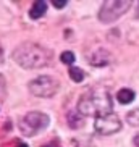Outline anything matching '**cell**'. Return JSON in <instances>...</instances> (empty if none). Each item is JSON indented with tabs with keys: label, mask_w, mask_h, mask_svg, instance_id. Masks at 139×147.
I'll list each match as a JSON object with an SVG mask.
<instances>
[{
	"label": "cell",
	"mask_w": 139,
	"mask_h": 147,
	"mask_svg": "<svg viewBox=\"0 0 139 147\" xmlns=\"http://www.w3.org/2000/svg\"><path fill=\"white\" fill-rule=\"evenodd\" d=\"M11 58L15 63H18V66H21L24 69H37L50 65L52 55L47 49H44L39 44L23 42L18 47H15Z\"/></svg>",
	"instance_id": "1"
},
{
	"label": "cell",
	"mask_w": 139,
	"mask_h": 147,
	"mask_svg": "<svg viewBox=\"0 0 139 147\" xmlns=\"http://www.w3.org/2000/svg\"><path fill=\"white\" fill-rule=\"evenodd\" d=\"M133 142H134V146H136V147H139V133L136 134L134 138H133Z\"/></svg>",
	"instance_id": "16"
},
{
	"label": "cell",
	"mask_w": 139,
	"mask_h": 147,
	"mask_svg": "<svg viewBox=\"0 0 139 147\" xmlns=\"http://www.w3.org/2000/svg\"><path fill=\"white\" fill-rule=\"evenodd\" d=\"M18 147H28V144H24V142H20V141H18Z\"/></svg>",
	"instance_id": "19"
},
{
	"label": "cell",
	"mask_w": 139,
	"mask_h": 147,
	"mask_svg": "<svg viewBox=\"0 0 139 147\" xmlns=\"http://www.w3.org/2000/svg\"><path fill=\"white\" fill-rule=\"evenodd\" d=\"M133 7L131 0H105L99 10V21L110 24L123 16Z\"/></svg>",
	"instance_id": "4"
},
{
	"label": "cell",
	"mask_w": 139,
	"mask_h": 147,
	"mask_svg": "<svg viewBox=\"0 0 139 147\" xmlns=\"http://www.w3.org/2000/svg\"><path fill=\"white\" fill-rule=\"evenodd\" d=\"M121 120L117 113H107L94 120V129L100 136H112L121 129Z\"/></svg>",
	"instance_id": "6"
},
{
	"label": "cell",
	"mask_w": 139,
	"mask_h": 147,
	"mask_svg": "<svg viewBox=\"0 0 139 147\" xmlns=\"http://www.w3.org/2000/svg\"><path fill=\"white\" fill-rule=\"evenodd\" d=\"M28 89H29L31 94L39 97V99H49V97H53L58 92L60 82L53 76L44 74V76H37V78L28 82Z\"/></svg>",
	"instance_id": "5"
},
{
	"label": "cell",
	"mask_w": 139,
	"mask_h": 147,
	"mask_svg": "<svg viewBox=\"0 0 139 147\" xmlns=\"http://www.w3.org/2000/svg\"><path fill=\"white\" fill-rule=\"evenodd\" d=\"M5 89H7V82H5V76H3V74H0V97L3 95Z\"/></svg>",
	"instance_id": "14"
},
{
	"label": "cell",
	"mask_w": 139,
	"mask_h": 147,
	"mask_svg": "<svg viewBox=\"0 0 139 147\" xmlns=\"http://www.w3.org/2000/svg\"><path fill=\"white\" fill-rule=\"evenodd\" d=\"M74 60H76V57H74V53L71 52V50H65V52H61V55H60V61H61V63L71 66L74 63Z\"/></svg>",
	"instance_id": "13"
},
{
	"label": "cell",
	"mask_w": 139,
	"mask_h": 147,
	"mask_svg": "<svg viewBox=\"0 0 139 147\" xmlns=\"http://www.w3.org/2000/svg\"><path fill=\"white\" fill-rule=\"evenodd\" d=\"M68 74L74 82H83L84 79H86V73H84L81 68H78V66H74V65L68 66Z\"/></svg>",
	"instance_id": "11"
},
{
	"label": "cell",
	"mask_w": 139,
	"mask_h": 147,
	"mask_svg": "<svg viewBox=\"0 0 139 147\" xmlns=\"http://www.w3.org/2000/svg\"><path fill=\"white\" fill-rule=\"evenodd\" d=\"M66 121H68V125L71 129H79V128H83L84 126V117L81 113L76 110V112H70L66 115Z\"/></svg>",
	"instance_id": "9"
},
{
	"label": "cell",
	"mask_w": 139,
	"mask_h": 147,
	"mask_svg": "<svg viewBox=\"0 0 139 147\" xmlns=\"http://www.w3.org/2000/svg\"><path fill=\"white\" fill-rule=\"evenodd\" d=\"M136 18L139 20V3H138V10H136Z\"/></svg>",
	"instance_id": "20"
},
{
	"label": "cell",
	"mask_w": 139,
	"mask_h": 147,
	"mask_svg": "<svg viewBox=\"0 0 139 147\" xmlns=\"http://www.w3.org/2000/svg\"><path fill=\"white\" fill-rule=\"evenodd\" d=\"M134 97H136V92L133 91V89H130V87H123V89H120L118 94H117V100L121 105L131 104V102L134 100Z\"/></svg>",
	"instance_id": "10"
},
{
	"label": "cell",
	"mask_w": 139,
	"mask_h": 147,
	"mask_svg": "<svg viewBox=\"0 0 139 147\" xmlns=\"http://www.w3.org/2000/svg\"><path fill=\"white\" fill-rule=\"evenodd\" d=\"M78 112L83 117H102L107 113H113V99L105 89H92L79 97Z\"/></svg>",
	"instance_id": "2"
},
{
	"label": "cell",
	"mask_w": 139,
	"mask_h": 147,
	"mask_svg": "<svg viewBox=\"0 0 139 147\" xmlns=\"http://www.w3.org/2000/svg\"><path fill=\"white\" fill-rule=\"evenodd\" d=\"M3 61H5V55L2 52V49H0V65H3Z\"/></svg>",
	"instance_id": "18"
},
{
	"label": "cell",
	"mask_w": 139,
	"mask_h": 147,
	"mask_svg": "<svg viewBox=\"0 0 139 147\" xmlns=\"http://www.w3.org/2000/svg\"><path fill=\"white\" fill-rule=\"evenodd\" d=\"M45 13H47V3H45L44 0H36L34 3H32V7H31V10H29V18L39 20V18H42Z\"/></svg>",
	"instance_id": "8"
},
{
	"label": "cell",
	"mask_w": 139,
	"mask_h": 147,
	"mask_svg": "<svg viewBox=\"0 0 139 147\" xmlns=\"http://www.w3.org/2000/svg\"><path fill=\"white\" fill-rule=\"evenodd\" d=\"M87 60L92 66H97V68H104V66H109L112 63V55L107 49H97L94 52H91V55L87 57Z\"/></svg>",
	"instance_id": "7"
},
{
	"label": "cell",
	"mask_w": 139,
	"mask_h": 147,
	"mask_svg": "<svg viewBox=\"0 0 139 147\" xmlns=\"http://www.w3.org/2000/svg\"><path fill=\"white\" fill-rule=\"evenodd\" d=\"M52 5L55 7V8H65L66 2H57V0H55V2H52Z\"/></svg>",
	"instance_id": "15"
},
{
	"label": "cell",
	"mask_w": 139,
	"mask_h": 147,
	"mask_svg": "<svg viewBox=\"0 0 139 147\" xmlns=\"http://www.w3.org/2000/svg\"><path fill=\"white\" fill-rule=\"evenodd\" d=\"M40 147H60L57 142H49V144H45V146H40Z\"/></svg>",
	"instance_id": "17"
},
{
	"label": "cell",
	"mask_w": 139,
	"mask_h": 147,
	"mask_svg": "<svg viewBox=\"0 0 139 147\" xmlns=\"http://www.w3.org/2000/svg\"><path fill=\"white\" fill-rule=\"evenodd\" d=\"M49 125H50V118L42 112H28L18 121V128H20L23 136H26V138L37 136L44 129H47Z\"/></svg>",
	"instance_id": "3"
},
{
	"label": "cell",
	"mask_w": 139,
	"mask_h": 147,
	"mask_svg": "<svg viewBox=\"0 0 139 147\" xmlns=\"http://www.w3.org/2000/svg\"><path fill=\"white\" fill-rule=\"evenodd\" d=\"M126 121L130 126H134V128H139V108H134L131 112L126 113Z\"/></svg>",
	"instance_id": "12"
}]
</instances>
